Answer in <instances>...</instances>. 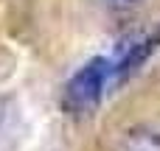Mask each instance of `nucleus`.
Masks as SVG:
<instances>
[{"label":"nucleus","mask_w":160,"mask_h":151,"mask_svg":"<svg viewBox=\"0 0 160 151\" xmlns=\"http://www.w3.org/2000/svg\"><path fill=\"white\" fill-rule=\"evenodd\" d=\"M110 81H112V62L107 56H93L90 62H84L68 78V84H65V106L70 112H90L101 101Z\"/></svg>","instance_id":"obj_1"},{"label":"nucleus","mask_w":160,"mask_h":151,"mask_svg":"<svg viewBox=\"0 0 160 151\" xmlns=\"http://www.w3.org/2000/svg\"><path fill=\"white\" fill-rule=\"evenodd\" d=\"M160 48V31L155 34H143V36H132L129 42H124L118 50H115V56H110V62H112V78H127L129 73H135L155 50Z\"/></svg>","instance_id":"obj_2"},{"label":"nucleus","mask_w":160,"mask_h":151,"mask_svg":"<svg viewBox=\"0 0 160 151\" xmlns=\"http://www.w3.org/2000/svg\"><path fill=\"white\" fill-rule=\"evenodd\" d=\"M118 151H160V132H155V129H129L121 137Z\"/></svg>","instance_id":"obj_3"},{"label":"nucleus","mask_w":160,"mask_h":151,"mask_svg":"<svg viewBox=\"0 0 160 151\" xmlns=\"http://www.w3.org/2000/svg\"><path fill=\"white\" fill-rule=\"evenodd\" d=\"M110 8H118V11H127V8H135L141 0H104Z\"/></svg>","instance_id":"obj_4"}]
</instances>
